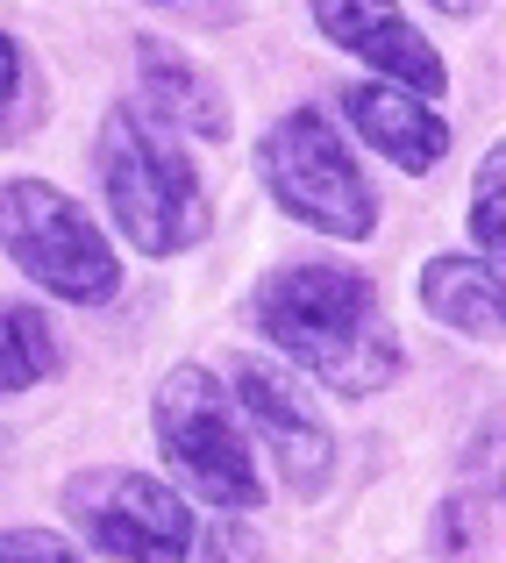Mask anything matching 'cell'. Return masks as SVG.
<instances>
[{
	"mask_svg": "<svg viewBox=\"0 0 506 563\" xmlns=\"http://www.w3.org/2000/svg\"><path fill=\"white\" fill-rule=\"evenodd\" d=\"M257 321L336 399H378L407 364L378 286L364 272H342V264H286V272H272L257 292Z\"/></svg>",
	"mask_w": 506,
	"mask_h": 563,
	"instance_id": "cell-1",
	"label": "cell"
},
{
	"mask_svg": "<svg viewBox=\"0 0 506 563\" xmlns=\"http://www.w3.org/2000/svg\"><path fill=\"white\" fill-rule=\"evenodd\" d=\"M94 165H100V192L108 214L143 257H178L207 235V186L193 172L186 143L172 136L157 114L143 108H108L94 136Z\"/></svg>",
	"mask_w": 506,
	"mask_h": 563,
	"instance_id": "cell-2",
	"label": "cell"
},
{
	"mask_svg": "<svg viewBox=\"0 0 506 563\" xmlns=\"http://www.w3.org/2000/svg\"><path fill=\"white\" fill-rule=\"evenodd\" d=\"M257 172H264V186H272V200L286 207L293 221H307V229L342 235V243L378 235V192L356 172L342 129L321 108L278 114L257 143Z\"/></svg>",
	"mask_w": 506,
	"mask_h": 563,
	"instance_id": "cell-3",
	"label": "cell"
},
{
	"mask_svg": "<svg viewBox=\"0 0 506 563\" xmlns=\"http://www.w3.org/2000/svg\"><path fill=\"white\" fill-rule=\"evenodd\" d=\"M0 250L14 257V272L36 278L43 292L72 307H100L122 286V257L94 229L79 200L51 179H8L0 186Z\"/></svg>",
	"mask_w": 506,
	"mask_h": 563,
	"instance_id": "cell-4",
	"label": "cell"
},
{
	"mask_svg": "<svg viewBox=\"0 0 506 563\" xmlns=\"http://www.w3.org/2000/svg\"><path fill=\"white\" fill-rule=\"evenodd\" d=\"M151 421H157L165 456L178 464V478H186L207 507H221V514L264 507V471H257V456H250L243 413H235V399L215 385V372H200V364L165 372V385H157V399H151Z\"/></svg>",
	"mask_w": 506,
	"mask_h": 563,
	"instance_id": "cell-5",
	"label": "cell"
},
{
	"mask_svg": "<svg viewBox=\"0 0 506 563\" xmlns=\"http://www.w3.org/2000/svg\"><path fill=\"white\" fill-rule=\"evenodd\" d=\"M65 514L94 550H108L114 563H186L200 550V521L193 507L157 485L151 471H122V464H100L79 471L65 485Z\"/></svg>",
	"mask_w": 506,
	"mask_h": 563,
	"instance_id": "cell-6",
	"label": "cell"
},
{
	"mask_svg": "<svg viewBox=\"0 0 506 563\" xmlns=\"http://www.w3.org/2000/svg\"><path fill=\"white\" fill-rule=\"evenodd\" d=\"M235 413L264 435L278 478H286L300 499H315L321 485L336 478V435H329V421H321V407L286 372H278V364L235 357Z\"/></svg>",
	"mask_w": 506,
	"mask_h": 563,
	"instance_id": "cell-7",
	"label": "cell"
},
{
	"mask_svg": "<svg viewBox=\"0 0 506 563\" xmlns=\"http://www.w3.org/2000/svg\"><path fill=\"white\" fill-rule=\"evenodd\" d=\"M315 22H321L329 43H342L350 57H364L385 86H399V93H414V100H442L450 71L428 51L421 29L399 14V0H315Z\"/></svg>",
	"mask_w": 506,
	"mask_h": 563,
	"instance_id": "cell-8",
	"label": "cell"
},
{
	"mask_svg": "<svg viewBox=\"0 0 506 563\" xmlns=\"http://www.w3.org/2000/svg\"><path fill=\"white\" fill-rule=\"evenodd\" d=\"M342 114H350V129L385 157V165L414 172V179L436 172L442 151H450V122H442L428 100L399 93V86H350V93H342Z\"/></svg>",
	"mask_w": 506,
	"mask_h": 563,
	"instance_id": "cell-9",
	"label": "cell"
},
{
	"mask_svg": "<svg viewBox=\"0 0 506 563\" xmlns=\"http://www.w3.org/2000/svg\"><path fill=\"white\" fill-rule=\"evenodd\" d=\"M136 79H143V100H151L143 114H157L165 129L178 122V129H193V136H207V143L229 136V108H221V93L186 65V51H172V43H143V51H136Z\"/></svg>",
	"mask_w": 506,
	"mask_h": 563,
	"instance_id": "cell-10",
	"label": "cell"
},
{
	"mask_svg": "<svg viewBox=\"0 0 506 563\" xmlns=\"http://www.w3.org/2000/svg\"><path fill=\"white\" fill-rule=\"evenodd\" d=\"M421 307L442 329L471 343H499V264L485 257H436L421 272Z\"/></svg>",
	"mask_w": 506,
	"mask_h": 563,
	"instance_id": "cell-11",
	"label": "cell"
},
{
	"mask_svg": "<svg viewBox=\"0 0 506 563\" xmlns=\"http://www.w3.org/2000/svg\"><path fill=\"white\" fill-rule=\"evenodd\" d=\"M57 329L36 300H0V399L29 393L36 378L57 372Z\"/></svg>",
	"mask_w": 506,
	"mask_h": 563,
	"instance_id": "cell-12",
	"label": "cell"
},
{
	"mask_svg": "<svg viewBox=\"0 0 506 563\" xmlns=\"http://www.w3.org/2000/svg\"><path fill=\"white\" fill-rule=\"evenodd\" d=\"M471 243L485 250V264H499L506 250V151L493 143L479 165V179H471Z\"/></svg>",
	"mask_w": 506,
	"mask_h": 563,
	"instance_id": "cell-13",
	"label": "cell"
},
{
	"mask_svg": "<svg viewBox=\"0 0 506 563\" xmlns=\"http://www.w3.org/2000/svg\"><path fill=\"white\" fill-rule=\"evenodd\" d=\"M0 563H79V550L51 528H0Z\"/></svg>",
	"mask_w": 506,
	"mask_h": 563,
	"instance_id": "cell-14",
	"label": "cell"
},
{
	"mask_svg": "<svg viewBox=\"0 0 506 563\" xmlns=\"http://www.w3.org/2000/svg\"><path fill=\"white\" fill-rule=\"evenodd\" d=\"M207 563H264L250 528H207Z\"/></svg>",
	"mask_w": 506,
	"mask_h": 563,
	"instance_id": "cell-15",
	"label": "cell"
},
{
	"mask_svg": "<svg viewBox=\"0 0 506 563\" xmlns=\"http://www.w3.org/2000/svg\"><path fill=\"white\" fill-rule=\"evenodd\" d=\"M14 100H22V43L0 29V114H8Z\"/></svg>",
	"mask_w": 506,
	"mask_h": 563,
	"instance_id": "cell-16",
	"label": "cell"
},
{
	"mask_svg": "<svg viewBox=\"0 0 506 563\" xmlns=\"http://www.w3.org/2000/svg\"><path fill=\"white\" fill-rule=\"evenodd\" d=\"M436 8H450V14H471V8H479V0H436Z\"/></svg>",
	"mask_w": 506,
	"mask_h": 563,
	"instance_id": "cell-17",
	"label": "cell"
}]
</instances>
